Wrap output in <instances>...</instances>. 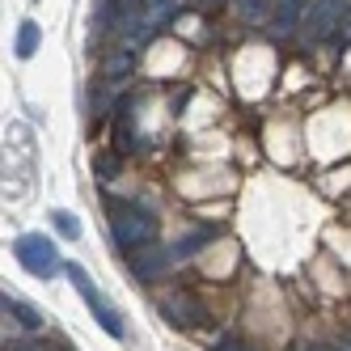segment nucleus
Masks as SVG:
<instances>
[{"instance_id":"nucleus-1","label":"nucleus","mask_w":351,"mask_h":351,"mask_svg":"<svg viewBox=\"0 0 351 351\" xmlns=\"http://www.w3.org/2000/svg\"><path fill=\"white\" fill-rule=\"evenodd\" d=\"M106 208H110V237H114V245L136 250V245H148L157 237V216L148 208L123 204V199H106Z\"/></svg>"},{"instance_id":"nucleus-2","label":"nucleus","mask_w":351,"mask_h":351,"mask_svg":"<svg viewBox=\"0 0 351 351\" xmlns=\"http://www.w3.org/2000/svg\"><path fill=\"white\" fill-rule=\"evenodd\" d=\"M13 254L30 275H38V280H51V275L60 271V250H56L51 237H43V233H21L13 241Z\"/></svg>"},{"instance_id":"nucleus-3","label":"nucleus","mask_w":351,"mask_h":351,"mask_svg":"<svg viewBox=\"0 0 351 351\" xmlns=\"http://www.w3.org/2000/svg\"><path fill=\"white\" fill-rule=\"evenodd\" d=\"M68 280L72 284H77V292L85 296V305L93 309V317H97V326H102V330L110 335V339H123V317L106 305V300H102V292H97L93 288V280H89V271L81 267V263H68Z\"/></svg>"},{"instance_id":"nucleus-4","label":"nucleus","mask_w":351,"mask_h":351,"mask_svg":"<svg viewBox=\"0 0 351 351\" xmlns=\"http://www.w3.org/2000/svg\"><path fill=\"white\" fill-rule=\"evenodd\" d=\"M305 13V43H322L339 30V21H347V0H313Z\"/></svg>"},{"instance_id":"nucleus-5","label":"nucleus","mask_w":351,"mask_h":351,"mask_svg":"<svg viewBox=\"0 0 351 351\" xmlns=\"http://www.w3.org/2000/svg\"><path fill=\"white\" fill-rule=\"evenodd\" d=\"M161 317L169 326H199L208 317V309H204V300L191 296V292H169V296H161Z\"/></svg>"},{"instance_id":"nucleus-6","label":"nucleus","mask_w":351,"mask_h":351,"mask_svg":"<svg viewBox=\"0 0 351 351\" xmlns=\"http://www.w3.org/2000/svg\"><path fill=\"white\" fill-rule=\"evenodd\" d=\"M128 267H132L136 280L153 284V280H161V275H165L173 263H169V254H165V245H153V241H148V245H136V250H132Z\"/></svg>"},{"instance_id":"nucleus-7","label":"nucleus","mask_w":351,"mask_h":351,"mask_svg":"<svg viewBox=\"0 0 351 351\" xmlns=\"http://www.w3.org/2000/svg\"><path fill=\"white\" fill-rule=\"evenodd\" d=\"M208 237H212V229H195V233H186V237H178L173 245H165V254H169V263H182V258H191L199 245H208Z\"/></svg>"},{"instance_id":"nucleus-8","label":"nucleus","mask_w":351,"mask_h":351,"mask_svg":"<svg viewBox=\"0 0 351 351\" xmlns=\"http://www.w3.org/2000/svg\"><path fill=\"white\" fill-rule=\"evenodd\" d=\"M38 43H43V30H38V21H21L17 26V60H34V51H38Z\"/></svg>"},{"instance_id":"nucleus-9","label":"nucleus","mask_w":351,"mask_h":351,"mask_svg":"<svg viewBox=\"0 0 351 351\" xmlns=\"http://www.w3.org/2000/svg\"><path fill=\"white\" fill-rule=\"evenodd\" d=\"M305 0H275V34H292Z\"/></svg>"},{"instance_id":"nucleus-10","label":"nucleus","mask_w":351,"mask_h":351,"mask_svg":"<svg viewBox=\"0 0 351 351\" xmlns=\"http://www.w3.org/2000/svg\"><path fill=\"white\" fill-rule=\"evenodd\" d=\"M102 72H106V81H128L132 77V51H123V47H119L114 56H106Z\"/></svg>"},{"instance_id":"nucleus-11","label":"nucleus","mask_w":351,"mask_h":351,"mask_svg":"<svg viewBox=\"0 0 351 351\" xmlns=\"http://www.w3.org/2000/svg\"><path fill=\"white\" fill-rule=\"evenodd\" d=\"M51 224H56V229H60L64 237H72V241L81 237V220L72 216V212H51Z\"/></svg>"},{"instance_id":"nucleus-12","label":"nucleus","mask_w":351,"mask_h":351,"mask_svg":"<svg viewBox=\"0 0 351 351\" xmlns=\"http://www.w3.org/2000/svg\"><path fill=\"white\" fill-rule=\"evenodd\" d=\"M9 313H17V322L26 326V330H43V313H38L34 305H17V300H13V309H9Z\"/></svg>"},{"instance_id":"nucleus-13","label":"nucleus","mask_w":351,"mask_h":351,"mask_svg":"<svg viewBox=\"0 0 351 351\" xmlns=\"http://www.w3.org/2000/svg\"><path fill=\"white\" fill-rule=\"evenodd\" d=\"M267 5H271V0H237V13H241L245 21H258V17L267 13Z\"/></svg>"},{"instance_id":"nucleus-14","label":"nucleus","mask_w":351,"mask_h":351,"mask_svg":"<svg viewBox=\"0 0 351 351\" xmlns=\"http://www.w3.org/2000/svg\"><path fill=\"white\" fill-rule=\"evenodd\" d=\"M114 153H123V157L136 153V136H132L128 128H119V132H114Z\"/></svg>"},{"instance_id":"nucleus-15","label":"nucleus","mask_w":351,"mask_h":351,"mask_svg":"<svg viewBox=\"0 0 351 351\" xmlns=\"http://www.w3.org/2000/svg\"><path fill=\"white\" fill-rule=\"evenodd\" d=\"M114 169H119V161H114V157H97V161H93V173H97L102 182H106V178H114Z\"/></svg>"},{"instance_id":"nucleus-16","label":"nucleus","mask_w":351,"mask_h":351,"mask_svg":"<svg viewBox=\"0 0 351 351\" xmlns=\"http://www.w3.org/2000/svg\"><path fill=\"white\" fill-rule=\"evenodd\" d=\"M212 351H245V343H241L237 335H224V339L212 343Z\"/></svg>"},{"instance_id":"nucleus-17","label":"nucleus","mask_w":351,"mask_h":351,"mask_svg":"<svg viewBox=\"0 0 351 351\" xmlns=\"http://www.w3.org/2000/svg\"><path fill=\"white\" fill-rule=\"evenodd\" d=\"M9 309H13V300H9V296H0V317H5Z\"/></svg>"},{"instance_id":"nucleus-18","label":"nucleus","mask_w":351,"mask_h":351,"mask_svg":"<svg viewBox=\"0 0 351 351\" xmlns=\"http://www.w3.org/2000/svg\"><path fill=\"white\" fill-rule=\"evenodd\" d=\"M300 351H339V347H300Z\"/></svg>"},{"instance_id":"nucleus-19","label":"nucleus","mask_w":351,"mask_h":351,"mask_svg":"<svg viewBox=\"0 0 351 351\" xmlns=\"http://www.w3.org/2000/svg\"><path fill=\"white\" fill-rule=\"evenodd\" d=\"M51 351H64V347H51Z\"/></svg>"}]
</instances>
